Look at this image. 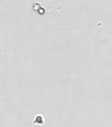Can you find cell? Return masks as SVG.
<instances>
[{
    "instance_id": "obj_1",
    "label": "cell",
    "mask_w": 112,
    "mask_h": 127,
    "mask_svg": "<svg viewBox=\"0 0 112 127\" xmlns=\"http://www.w3.org/2000/svg\"><path fill=\"white\" fill-rule=\"evenodd\" d=\"M34 123L39 124H44V119H43V117L41 115H38L35 118Z\"/></svg>"
}]
</instances>
